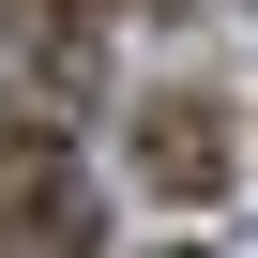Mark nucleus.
Returning a JSON list of instances; mask_svg holds the SVG:
<instances>
[{
    "label": "nucleus",
    "mask_w": 258,
    "mask_h": 258,
    "mask_svg": "<svg viewBox=\"0 0 258 258\" xmlns=\"http://www.w3.org/2000/svg\"><path fill=\"white\" fill-rule=\"evenodd\" d=\"M106 213H91V167L61 152V121L0 106V258H91Z\"/></svg>",
    "instance_id": "nucleus-1"
},
{
    "label": "nucleus",
    "mask_w": 258,
    "mask_h": 258,
    "mask_svg": "<svg viewBox=\"0 0 258 258\" xmlns=\"http://www.w3.org/2000/svg\"><path fill=\"white\" fill-rule=\"evenodd\" d=\"M137 182L182 198V213L228 198V106H213V91H152V106H137Z\"/></svg>",
    "instance_id": "nucleus-2"
},
{
    "label": "nucleus",
    "mask_w": 258,
    "mask_h": 258,
    "mask_svg": "<svg viewBox=\"0 0 258 258\" xmlns=\"http://www.w3.org/2000/svg\"><path fill=\"white\" fill-rule=\"evenodd\" d=\"M16 16H31V31H46V16H61V31H76V16H106V0H16Z\"/></svg>",
    "instance_id": "nucleus-3"
},
{
    "label": "nucleus",
    "mask_w": 258,
    "mask_h": 258,
    "mask_svg": "<svg viewBox=\"0 0 258 258\" xmlns=\"http://www.w3.org/2000/svg\"><path fill=\"white\" fill-rule=\"evenodd\" d=\"M167 258H198V243H167Z\"/></svg>",
    "instance_id": "nucleus-4"
}]
</instances>
